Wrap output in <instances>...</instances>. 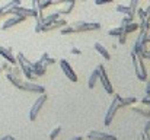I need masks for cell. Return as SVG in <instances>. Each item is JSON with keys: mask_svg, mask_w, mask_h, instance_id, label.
<instances>
[{"mask_svg": "<svg viewBox=\"0 0 150 140\" xmlns=\"http://www.w3.org/2000/svg\"><path fill=\"white\" fill-rule=\"evenodd\" d=\"M15 57H16V63H18V66L21 67V70H22V73L25 75V77H26L28 80L34 82V80L37 79V76L32 73V67H31V64H32V63H31L29 60H26V58H25V55H23L21 51H19Z\"/></svg>", "mask_w": 150, "mask_h": 140, "instance_id": "obj_1", "label": "cell"}, {"mask_svg": "<svg viewBox=\"0 0 150 140\" xmlns=\"http://www.w3.org/2000/svg\"><path fill=\"white\" fill-rule=\"evenodd\" d=\"M131 58H133V67H134L137 79L146 80L147 79V70H146V66L143 63V58L137 54H133V53H131Z\"/></svg>", "mask_w": 150, "mask_h": 140, "instance_id": "obj_2", "label": "cell"}, {"mask_svg": "<svg viewBox=\"0 0 150 140\" xmlns=\"http://www.w3.org/2000/svg\"><path fill=\"white\" fill-rule=\"evenodd\" d=\"M118 98H120V95H118V93H114L112 101H111V104H109V107H108V109H106V112H105V120H103L105 126H109V124L112 123V120H114V117H115L117 111L120 109Z\"/></svg>", "mask_w": 150, "mask_h": 140, "instance_id": "obj_3", "label": "cell"}, {"mask_svg": "<svg viewBox=\"0 0 150 140\" xmlns=\"http://www.w3.org/2000/svg\"><path fill=\"white\" fill-rule=\"evenodd\" d=\"M74 28V32H88V31H98L100 29L99 22H85V21H76L70 23Z\"/></svg>", "mask_w": 150, "mask_h": 140, "instance_id": "obj_4", "label": "cell"}, {"mask_svg": "<svg viewBox=\"0 0 150 140\" xmlns=\"http://www.w3.org/2000/svg\"><path fill=\"white\" fill-rule=\"evenodd\" d=\"M47 99H48V96H47V93H41L38 98H37V101L34 102V105L31 107V109H29V120L31 121H35L37 120V117H38V114H40V111L42 109V107H44V104L47 102Z\"/></svg>", "mask_w": 150, "mask_h": 140, "instance_id": "obj_5", "label": "cell"}, {"mask_svg": "<svg viewBox=\"0 0 150 140\" xmlns=\"http://www.w3.org/2000/svg\"><path fill=\"white\" fill-rule=\"evenodd\" d=\"M96 70H98V80H100L103 89L106 91V93L109 95H114V88H112V83L109 82V77L106 75V70L103 67V64H98L96 66Z\"/></svg>", "mask_w": 150, "mask_h": 140, "instance_id": "obj_6", "label": "cell"}, {"mask_svg": "<svg viewBox=\"0 0 150 140\" xmlns=\"http://www.w3.org/2000/svg\"><path fill=\"white\" fill-rule=\"evenodd\" d=\"M21 91H26V92H34V93H44L45 92V88L38 85V83H34L31 80H22L21 86L18 88Z\"/></svg>", "mask_w": 150, "mask_h": 140, "instance_id": "obj_7", "label": "cell"}, {"mask_svg": "<svg viewBox=\"0 0 150 140\" xmlns=\"http://www.w3.org/2000/svg\"><path fill=\"white\" fill-rule=\"evenodd\" d=\"M60 67H61L63 73L66 75V77H69L71 82H77V75H76V72L71 69L70 63H69L66 58H61V60H60Z\"/></svg>", "mask_w": 150, "mask_h": 140, "instance_id": "obj_8", "label": "cell"}, {"mask_svg": "<svg viewBox=\"0 0 150 140\" xmlns=\"http://www.w3.org/2000/svg\"><path fill=\"white\" fill-rule=\"evenodd\" d=\"M64 25H67L66 19H61V18H58V19H55V21H52V22H48V23L42 25V28H41V32H50V31H54V29H58V28L64 26Z\"/></svg>", "mask_w": 150, "mask_h": 140, "instance_id": "obj_9", "label": "cell"}, {"mask_svg": "<svg viewBox=\"0 0 150 140\" xmlns=\"http://www.w3.org/2000/svg\"><path fill=\"white\" fill-rule=\"evenodd\" d=\"M26 18L25 16H18V15H12L9 19H6L3 23H1V31H6V29H9V28H12V26H15V25H18V23H21V22H23Z\"/></svg>", "mask_w": 150, "mask_h": 140, "instance_id": "obj_10", "label": "cell"}, {"mask_svg": "<svg viewBox=\"0 0 150 140\" xmlns=\"http://www.w3.org/2000/svg\"><path fill=\"white\" fill-rule=\"evenodd\" d=\"M88 139L91 140H118L117 136L109 134V133H103V131H89L88 133Z\"/></svg>", "mask_w": 150, "mask_h": 140, "instance_id": "obj_11", "label": "cell"}, {"mask_svg": "<svg viewBox=\"0 0 150 140\" xmlns=\"http://www.w3.org/2000/svg\"><path fill=\"white\" fill-rule=\"evenodd\" d=\"M0 55L10 64H16V57L12 54V48L10 47H1L0 45Z\"/></svg>", "mask_w": 150, "mask_h": 140, "instance_id": "obj_12", "label": "cell"}, {"mask_svg": "<svg viewBox=\"0 0 150 140\" xmlns=\"http://www.w3.org/2000/svg\"><path fill=\"white\" fill-rule=\"evenodd\" d=\"M31 67H32V73H34L37 77H41V76H44V75L47 73V66H45L44 63H41L40 60L35 61V63H32Z\"/></svg>", "mask_w": 150, "mask_h": 140, "instance_id": "obj_13", "label": "cell"}, {"mask_svg": "<svg viewBox=\"0 0 150 140\" xmlns=\"http://www.w3.org/2000/svg\"><path fill=\"white\" fill-rule=\"evenodd\" d=\"M18 4H21V0H10L9 3L3 4V6L0 7V19H1V18H4L6 15H9L10 9H12L13 6H18Z\"/></svg>", "mask_w": 150, "mask_h": 140, "instance_id": "obj_14", "label": "cell"}, {"mask_svg": "<svg viewBox=\"0 0 150 140\" xmlns=\"http://www.w3.org/2000/svg\"><path fill=\"white\" fill-rule=\"evenodd\" d=\"M131 109L134 111V112H137V114H140V115H143V117H147L150 118V105H139V107H136V105H131Z\"/></svg>", "mask_w": 150, "mask_h": 140, "instance_id": "obj_15", "label": "cell"}, {"mask_svg": "<svg viewBox=\"0 0 150 140\" xmlns=\"http://www.w3.org/2000/svg\"><path fill=\"white\" fill-rule=\"evenodd\" d=\"M74 4H76V0H69V1L66 3V6L61 7V9H58L57 12H58L60 15H70L71 10H73V7H74Z\"/></svg>", "mask_w": 150, "mask_h": 140, "instance_id": "obj_16", "label": "cell"}, {"mask_svg": "<svg viewBox=\"0 0 150 140\" xmlns=\"http://www.w3.org/2000/svg\"><path fill=\"white\" fill-rule=\"evenodd\" d=\"M95 50L99 53V54L102 55V57H103V58H105V60H109V58H111V54H109V51H108L105 47L102 45L100 43H95Z\"/></svg>", "mask_w": 150, "mask_h": 140, "instance_id": "obj_17", "label": "cell"}, {"mask_svg": "<svg viewBox=\"0 0 150 140\" xmlns=\"http://www.w3.org/2000/svg\"><path fill=\"white\" fill-rule=\"evenodd\" d=\"M96 82H98V70L95 69V70L89 75V79H88V86H89V89H93L95 85H96Z\"/></svg>", "mask_w": 150, "mask_h": 140, "instance_id": "obj_18", "label": "cell"}, {"mask_svg": "<svg viewBox=\"0 0 150 140\" xmlns=\"http://www.w3.org/2000/svg\"><path fill=\"white\" fill-rule=\"evenodd\" d=\"M122 28H124V34H127V35H128V34H131V32H136V31L139 29V23L133 21V22H130V23L124 25Z\"/></svg>", "mask_w": 150, "mask_h": 140, "instance_id": "obj_19", "label": "cell"}, {"mask_svg": "<svg viewBox=\"0 0 150 140\" xmlns=\"http://www.w3.org/2000/svg\"><path fill=\"white\" fill-rule=\"evenodd\" d=\"M118 102H120V107H127V105H133L137 102V98L134 96H130V98H118Z\"/></svg>", "mask_w": 150, "mask_h": 140, "instance_id": "obj_20", "label": "cell"}, {"mask_svg": "<svg viewBox=\"0 0 150 140\" xmlns=\"http://www.w3.org/2000/svg\"><path fill=\"white\" fill-rule=\"evenodd\" d=\"M41 63H44L45 66H51V64H55V58H51L48 55V53H42L41 54V58H40Z\"/></svg>", "mask_w": 150, "mask_h": 140, "instance_id": "obj_21", "label": "cell"}, {"mask_svg": "<svg viewBox=\"0 0 150 140\" xmlns=\"http://www.w3.org/2000/svg\"><path fill=\"white\" fill-rule=\"evenodd\" d=\"M60 32H61V35H69V34H74V28L70 25V23H67V25H64V26H61L60 28Z\"/></svg>", "mask_w": 150, "mask_h": 140, "instance_id": "obj_22", "label": "cell"}, {"mask_svg": "<svg viewBox=\"0 0 150 140\" xmlns=\"http://www.w3.org/2000/svg\"><path fill=\"white\" fill-rule=\"evenodd\" d=\"M144 48H146V47L142 45V44H140V43H139V41L136 40V43H134V45H133V50H131V53H133V54H137V55H140V54H142V51H143Z\"/></svg>", "mask_w": 150, "mask_h": 140, "instance_id": "obj_23", "label": "cell"}, {"mask_svg": "<svg viewBox=\"0 0 150 140\" xmlns=\"http://www.w3.org/2000/svg\"><path fill=\"white\" fill-rule=\"evenodd\" d=\"M122 32H124V28H122V25H121V26H117V28L109 29V31H108V35H109V37H118V35L122 34Z\"/></svg>", "mask_w": 150, "mask_h": 140, "instance_id": "obj_24", "label": "cell"}, {"mask_svg": "<svg viewBox=\"0 0 150 140\" xmlns=\"http://www.w3.org/2000/svg\"><path fill=\"white\" fill-rule=\"evenodd\" d=\"M58 18H60V13L55 12V13H51V15H48V16H45V18L42 19V22H44V25H45V23L52 22V21H55V19H58Z\"/></svg>", "mask_w": 150, "mask_h": 140, "instance_id": "obj_25", "label": "cell"}, {"mask_svg": "<svg viewBox=\"0 0 150 140\" xmlns=\"http://www.w3.org/2000/svg\"><path fill=\"white\" fill-rule=\"evenodd\" d=\"M115 10H117V12H120V13H122V15H127V13L130 12V6H124V4H118V6L115 7Z\"/></svg>", "mask_w": 150, "mask_h": 140, "instance_id": "obj_26", "label": "cell"}, {"mask_svg": "<svg viewBox=\"0 0 150 140\" xmlns=\"http://www.w3.org/2000/svg\"><path fill=\"white\" fill-rule=\"evenodd\" d=\"M60 131H61V126H57V127H54L52 130H51V133H50V139L51 140H54L58 134H60Z\"/></svg>", "mask_w": 150, "mask_h": 140, "instance_id": "obj_27", "label": "cell"}, {"mask_svg": "<svg viewBox=\"0 0 150 140\" xmlns=\"http://www.w3.org/2000/svg\"><path fill=\"white\" fill-rule=\"evenodd\" d=\"M10 73H12L13 76H18V77H21V73H22V70H21V67H19V66H13V67H12V70H10Z\"/></svg>", "mask_w": 150, "mask_h": 140, "instance_id": "obj_28", "label": "cell"}, {"mask_svg": "<svg viewBox=\"0 0 150 140\" xmlns=\"http://www.w3.org/2000/svg\"><path fill=\"white\" fill-rule=\"evenodd\" d=\"M139 3H140V0H131L130 4H128V6H130V10H131V12H136L137 7H139Z\"/></svg>", "mask_w": 150, "mask_h": 140, "instance_id": "obj_29", "label": "cell"}, {"mask_svg": "<svg viewBox=\"0 0 150 140\" xmlns=\"http://www.w3.org/2000/svg\"><path fill=\"white\" fill-rule=\"evenodd\" d=\"M0 67H1V70H4L6 73H10V70H12V66H10V63H7V61H4Z\"/></svg>", "mask_w": 150, "mask_h": 140, "instance_id": "obj_30", "label": "cell"}, {"mask_svg": "<svg viewBox=\"0 0 150 140\" xmlns=\"http://www.w3.org/2000/svg\"><path fill=\"white\" fill-rule=\"evenodd\" d=\"M118 43H120V44H125V43H127V34H124V32L120 34V35H118Z\"/></svg>", "mask_w": 150, "mask_h": 140, "instance_id": "obj_31", "label": "cell"}, {"mask_svg": "<svg viewBox=\"0 0 150 140\" xmlns=\"http://www.w3.org/2000/svg\"><path fill=\"white\" fill-rule=\"evenodd\" d=\"M140 57H142V58H147V60H150V50H146V48H144V50L142 51Z\"/></svg>", "mask_w": 150, "mask_h": 140, "instance_id": "obj_32", "label": "cell"}, {"mask_svg": "<svg viewBox=\"0 0 150 140\" xmlns=\"http://www.w3.org/2000/svg\"><path fill=\"white\" fill-rule=\"evenodd\" d=\"M140 137H142V140H150L149 131H143V133H140Z\"/></svg>", "mask_w": 150, "mask_h": 140, "instance_id": "obj_33", "label": "cell"}, {"mask_svg": "<svg viewBox=\"0 0 150 140\" xmlns=\"http://www.w3.org/2000/svg\"><path fill=\"white\" fill-rule=\"evenodd\" d=\"M142 104H143V105H150V95H146V96L142 99Z\"/></svg>", "mask_w": 150, "mask_h": 140, "instance_id": "obj_34", "label": "cell"}, {"mask_svg": "<svg viewBox=\"0 0 150 140\" xmlns=\"http://www.w3.org/2000/svg\"><path fill=\"white\" fill-rule=\"evenodd\" d=\"M114 0H95V4H108V3H112Z\"/></svg>", "mask_w": 150, "mask_h": 140, "instance_id": "obj_35", "label": "cell"}, {"mask_svg": "<svg viewBox=\"0 0 150 140\" xmlns=\"http://www.w3.org/2000/svg\"><path fill=\"white\" fill-rule=\"evenodd\" d=\"M70 53H71V54H76V55H80V54H82V51H80L79 48H74V47L70 48Z\"/></svg>", "mask_w": 150, "mask_h": 140, "instance_id": "obj_36", "label": "cell"}, {"mask_svg": "<svg viewBox=\"0 0 150 140\" xmlns=\"http://www.w3.org/2000/svg\"><path fill=\"white\" fill-rule=\"evenodd\" d=\"M146 95H150V77L146 82Z\"/></svg>", "mask_w": 150, "mask_h": 140, "instance_id": "obj_37", "label": "cell"}, {"mask_svg": "<svg viewBox=\"0 0 150 140\" xmlns=\"http://www.w3.org/2000/svg\"><path fill=\"white\" fill-rule=\"evenodd\" d=\"M143 131H150V118H149V121L146 123V126H144V130Z\"/></svg>", "mask_w": 150, "mask_h": 140, "instance_id": "obj_38", "label": "cell"}, {"mask_svg": "<svg viewBox=\"0 0 150 140\" xmlns=\"http://www.w3.org/2000/svg\"><path fill=\"white\" fill-rule=\"evenodd\" d=\"M144 13H146V16H147V18L150 19V4L147 6V7H146V9H144Z\"/></svg>", "mask_w": 150, "mask_h": 140, "instance_id": "obj_39", "label": "cell"}, {"mask_svg": "<svg viewBox=\"0 0 150 140\" xmlns=\"http://www.w3.org/2000/svg\"><path fill=\"white\" fill-rule=\"evenodd\" d=\"M70 140H83V137L82 136H74V137H71Z\"/></svg>", "mask_w": 150, "mask_h": 140, "instance_id": "obj_40", "label": "cell"}, {"mask_svg": "<svg viewBox=\"0 0 150 140\" xmlns=\"http://www.w3.org/2000/svg\"><path fill=\"white\" fill-rule=\"evenodd\" d=\"M9 140H16V139H15V137H13V136H10V139H9Z\"/></svg>", "mask_w": 150, "mask_h": 140, "instance_id": "obj_41", "label": "cell"}, {"mask_svg": "<svg viewBox=\"0 0 150 140\" xmlns=\"http://www.w3.org/2000/svg\"><path fill=\"white\" fill-rule=\"evenodd\" d=\"M77 1H86V0H77Z\"/></svg>", "mask_w": 150, "mask_h": 140, "instance_id": "obj_42", "label": "cell"}, {"mask_svg": "<svg viewBox=\"0 0 150 140\" xmlns=\"http://www.w3.org/2000/svg\"><path fill=\"white\" fill-rule=\"evenodd\" d=\"M0 72H1V67H0Z\"/></svg>", "mask_w": 150, "mask_h": 140, "instance_id": "obj_43", "label": "cell"}]
</instances>
